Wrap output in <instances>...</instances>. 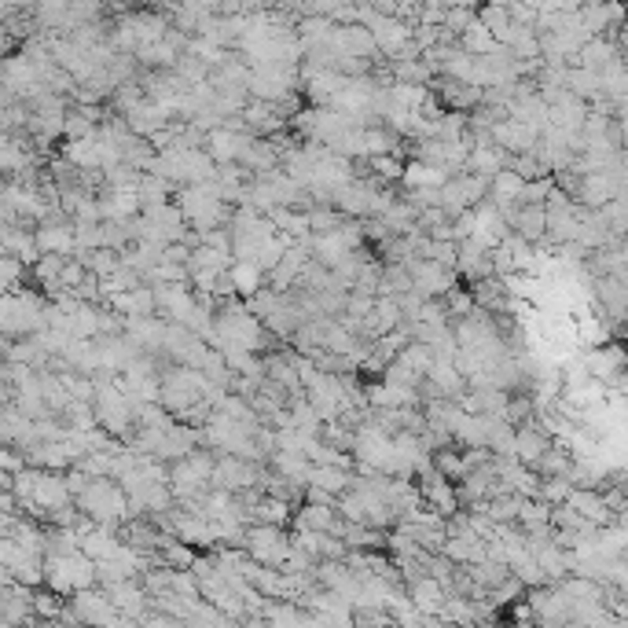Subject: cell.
Segmentation results:
<instances>
[{
    "label": "cell",
    "mask_w": 628,
    "mask_h": 628,
    "mask_svg": "<svg viewBox=\"0 0 628 628\" xmlns=\"http://www.w3.org/2000/svg\"><path fill=\"white\" fill-rule=\"evenodd\" d=\"M77 503L85 507V514L93 522H118V518H129V496L122 485L107 482V478H93L85 482V489L77 493Z\"/></svg>",
    "instance_id": "6da1fadb"
},
{
    "label": "cell",
    "mask_w": 628,
    "mask_h": 628,
    "mask_svg": "<svg viewBox=\"0 0 628 628\" xmlns=\"http://www.w3.org/2000/svg\"><path fill=\"white\" fill-rule=\"evenodd\" d=\"M243 552L257 566H280L287 559V552H291V541L284 536V525L250 522V529H243Z\"/></svg>",
    "instance_id": "7a4b0ae2"
},
{
    "label": "cell",
    "mask_w": 628,
    "mask_h": 628,
    "mask_svg": "<svg viewBox=\"0 0 628 628\" xmlns=\"http://www.w3.org/2000/svg\"><path fill=\"white\" fill-rule=\"evenodd\" d=\"M408 588H412V603H415L426 617H437V613H441V606H444V599H448V588H444L437 577L419 573V577L408 581Z\"/></svg>",
    "instance_id": "3957f363"
},
{
    "label": "cell",
    "mask_w": 628,
    "mask_h": 628,
    "mask_svg": "<svg viewBox=\"0 0 628 628\" xmlns=\"http://www.w3.org/2000/svg\"><path fill=\"white\" fill-rule=\"evenodd\" d=\"M294 518H298V529H316V533H338L342 529V514L334 511V503H305Z\"/></svg>",
    "instance_id": "277c9868"
},
{
    "label": "cell",
    "mask_w": 628,
    "mask_h": 628,
    "mask_svg": "<svg viewBox=\"0 0 628 628\" xmlns=\"http://www.w3.org/2000/svg\"><path fill=\"white\" fill-rule=\"evenodd\" d=\"M224 273H228V284H232V291L235 294H243V298H250V294H257L261 291V268L254 264V261H228V268H224Z\"/></svg>",
    "instance_id": "5b68a950"
},
{
    "label": "cell",
    "mask_w": 628,
    "mask_h": 628,
    "mask_svg": "<svg viewBox=\"0 0 628 628\" xmlns=\"http://www.w3.org/2000/svg\"><path fill=\"white\" fill-rule=\"evenodd\" d=\"M37 250L41 254H66V250H74L77 243H74V228L70 224H45L41 232H37Z\"/></svg>",
    "instance_id": "8992f818"
},
{
    "label": "cell",
    "mask_w": 628,
    "mask_h": 628,
    "mask_svg": "<svg viewBox=\"0 0 628 628\" xmlns=\"http://www.w3.org/2000/svg\"><path fill=\"white\" fill-rule=\"evenodd\" d=\"M460 41H464V52H467V55H489V52L496 48V37L489 34V26H485L478 15H474V23L460 34Z\"/></svg>",
    "instance_id": "52a82bcc"
}]
</instances>
